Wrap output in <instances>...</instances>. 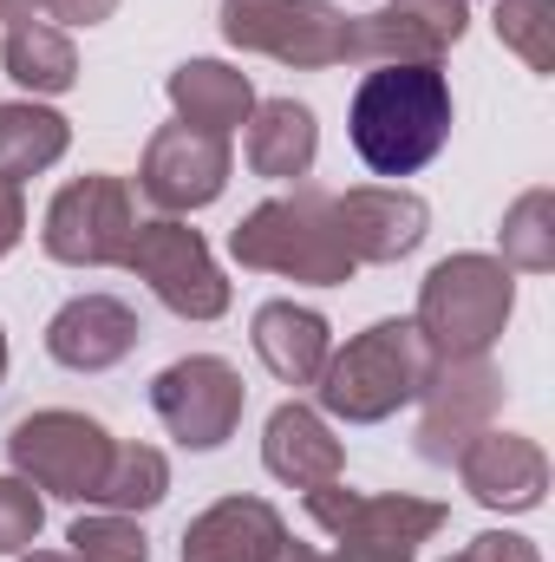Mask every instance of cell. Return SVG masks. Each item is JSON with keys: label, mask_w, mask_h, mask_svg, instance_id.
Here are the masks:
<instances>
[{"label": "cell", "mask_w": 555, "mask_h": 562, "mask_svg": "<svg viewBox=\"0 0 555 562\" xmlns=\"http://www.w3.org/2000/svg\"><path fill=\"white\" fill-rule=\"evenodd\" d=\"M307 517L353 557L373 562H412L418 543H431L444 530V504L431 497H366V491H347L340 477L307 491Z\"/></svg>", "instance_id": "7"}, {"label": "cell", "mask_w": 555, "mask_h": 562, "mask_svg": "<svg viewBox=\"0 0 555 562\" xmlns=\"http://www.w3.org/2000/svg\"><path fill=\"white\" fill-rule=\"evenodd\" d=\"M20 236H26V196L13 177H0V256H13Z\"/></svg>", "instance_id": "30"}, {"label": "cell", "mask_w": 555, "mask_h": 562, "mask_svg": "<svg viewBox=\"0 0 555 562\" xmlns=\"http://www.w3.org/2000/svg\"><path fill=\"white\" fill-rule=\"evenodd\" d=\"M256 353H262V367L275 373L281 386H314L320 367H327V353H333V327L314 307L262 301L256 307Z\"/></svg>", "instance_id": "19"}, {"label": "cell", "mask_w": 555, "mask_h": 562, "mask_svg": "<svg viewBox=\"0 0 555 562\" xmlns=\"http://www.w3.org/2000/svg\"><path fill=\"white\" fill-rule=\"evenodd\" d=\"M138 307L118 301V294H79L53 314L46 327V353L66 367V373H105L118 367L132 347H138Z\"/></svg>", "instance_id": "16"}, {"label": "cell", "mask_w": 555, "mask_h": 562, "mask_svg": "<svg viewBox=\"0 0 555 562\" xmlns=\"http://www.w3.org/2000/svg\"><path fill=\"white\" fill-rule=\"evenodd\" d=\"M72 557L79 562H150V537L138 530V517L125 510H105V517H79L66 530Z\"/></svg>", "instance_id": "27"}, {"label": "cell", "mask_w": 555, "mask_h": 562, "mask_svg": "<svg viewBox=\"0 0 555 562\" xmlns=\"http://www.w3.org/2000/svg\"><path fill=\"white\" fill-rule=\"evenodd\" d=\"M249 406V386L229 360L216 353H190V360H170L157 380H150V413L157 425L183 445V451H216L236 438Z\"/></svg>", "instance_id": "10"}, {"label": "cell", "mask_w": 555, "mask_h": 562, "mask_svg": "<svg viewBox=\"0 0 555 562\" xmlns=\"http://www.w3.org/2000/svg\"><path fill=\"white\" fill-rule=\"evenodd\" d=\"M275 562H373V557H353V550H333V557H320V550H307V543H281Z\"/></svg>", "instance_id": "32"}, {"label": "cell", "mask_w": 555, "mask_h": 562, "mask_svg": "<svg viewBox=\"0 0 555 562\" xmlns=\"http://www.w3.org/2000/svg\"><path fill=\"white\" fill-rule=\"evenodd\" d=\"M223 40L294 72H327L353 59V13L333 0H223Z\"/></svg>", "instance_id": "5"}, {"label": "cell", "mask_w": 555, "mask_h": 562, "mask_svg": "<svg viewBox=\"0 0 555 562\" xmlns=\"http://www.w3.org/2000/svg\"><path fill=\"white\" fill-rule=\"evenodd\" d=\"M438 353L418 334V321H373L366 334H353L340 353H327L314 393H320V419L340 425H380L399 406H412L431 380Z\"/></svg>", "instance_id": "2"}, {"label": "cell", "mask_w": 555, "mask_h": 562, "mask_svg": "<svg viewBox=\"0 0 555 562\" xmlns=\"http://www.w3.org/2000/svg\"><path fill=\"white\" fill-rule=\"evenodd\" d=\"M39 7L33 0H0V26H13V20H33Z\"/></svg>", "instance_id": "33"}, {"label": "cell", "mask_w": 555, "mask_h": 562, "mask_svg": "<svg viewBox=\"0 0 555 562\" xmlns=\"http://www.w3.org/2000/svg\"><path fill=\"white\" fill-rule=\"evenodd\" d=\"M497 40L530 66V72H555V0H497Z\"/></svg>", "instance_id": "26"}, {"label": "cell", "mask_w": 555, "mask_h": 562, "mask_svg": "<svg viewBox=\"0 0 555 562\" xmlns=\"http://www.w3.org/2000/svg\"><path fill=\"white\" fill-rule=\"evenodd\" d=\"M0 380H7V334H0Z\"/></svg>", "instance_id": "35"}, {"label": "cell", "mask_w": 555, "mask_h": 562, "mask_svg": "<svg viewBox=\"0 0 555 562\" xmlns=\"http://www.w3.org/2000/svg\"><path fill=\"white\" fill-rule=\"evenodd\" d=\"M163 497H170V464H163V451H157V445H118L92 504L138 517V510H157Z\"/></svg>", "instance_id": "25"}, {"label": "cell", "mask_w": 555, "mask_h": 562, "mask_svg": "<svg viewBox=\"0 0 555 562\" xmlns=\"http://www.w3.org/2000/svg\"><path fill=\"white\" fill-rule=\"evenodd\" d=\"M262 464H269V477H281L287 491H320V484H333V477L347 471V451H340L333 425L320 419L314 406L287 400V406L269 413V431H262Z\"/></svg>", "instance_id": "18"}, {"label": "cell", "mask_w": 555, "mask_h": 562, "mask_svg": "<svg viewBox=\"0 0 555 562\" xmlns=\"http://www.w3.org/2000/svg\"><path fill=\"white\" fill-rule=\"evenodd\" d=\"M510 307H517V281L497 256H444L418 288L412 321L438 360H464L497 347V334L510 327Z\"/></svg>", "instance_id": "4"}, {"label": "cell", "mask_w": 555, "mask_h": 562, "mask_svg": "<svg viewBox=\"0 0 555 562\" xmlns=\"http://www.w3.org/2000/svg\"><path fill=\"white\" fill-rule=\"evenodd\" d=\"M46 20H66V26H99L118 13V0H33Z\"/></svg>", "instance_id": "31"}, {"label": "cell", "mask_w": 555, "mask_h": 562, "mask_svg": "<svg viewBox=\"0 0 555 562\" xmlns=\"http://www.w3.org/2000/svg\"><path fill=\"white\" fill-rule=\"evenodd\" d=\"M333 223L353 262H406L418 243L431 236V203L399 183H360L333 196Z\"/></svg>", "instance_id": "14"}, {"label": "cell", "mask_w": 555, "mask_h": 562, "mask_svg": "<svg viewBox=\"0 0 555 562\" xmlns=\"http://www.w3.org/2000/svg\"><path fill=\"white\" fill-rule=\"evenodd\" d=\"M118 438L86 413H26V419L7 431V458L13 471L46 491V497H66V504H92L99 484H105V464H112Z\"/></svg>", "instance_id": "6"}, {"label": "cell", "mask_w": 555, "mask_h": 562, "mask_svg": "<svg viewBox=\"0 0 555 562\" xmlns=\"http://www.w3.org/2000/svg\"><path fill=\"white\" fill-rule=\"evenodd\" d=\"M503 269H523V276H550L555 269V190H523L510 210H503Z\"/></svg>", "instance_id": "24"}, {"label": "cell", "mask_w": 555, "mask_h": 562, "mask_svg": "<svg viewBox=\"0 0 555 562\" xmlns=\"http://www.w3.org/2000/svg\"><path fill=\"white\" fill-rule=\"evenodd\" d=\"M66 144H72V125H66L59 112H46V105H33V99L0 105V177L26 183V177L53 170V164L66 157Z\"/></svg>", "instance_id": "23"}, {"label": "cell", "mask_w": 555, "mask_h": 562, "mask_svg": "<svg viewBox=\"0 0 555 562\" xmlns=\"http://www.w3.org/2000/svg\"><path fill=\"white\" fill-rule=\"evenodd\" d=\"M0 66H7V79L26 86L33 99H59V92L79 86V53H72V40H66L59 26H46V20H13V26H7V46H0Z\"/></svg>", "instance_id": "22"}, {"label": "cell", "mask_w": 555, "mask_h": 562, "mask_svg": "<svg viewBox=\"0 0 555 562\" xmlns=\"http://www.w3.org/2000/svg\"><path fill=\"white\" fill-rule=\"evenodd\" d=\"M457 477H464V491H471L484 510L517 517V510H536V504H543V491H550V458H543L536 438L484 425V431L457 451Z\"/></svg>", "instance_id": "15"}, {"label": "cell", "mask_w": 555, "mask_h": 562, "mask_svg": "<svg viewBox=\"0 0 555 562\" xmlns=\"http://www.w3.org/2000/svg\"><path fill=\"white\" fill-rule=\"evenodd\" d=\"M444 562H471V557H444Z\"/></svg>", "instance_id": "36"}, {"label": "cell", "mask_w": 555, "mask_h": 562, "mask_svg": "<svg viewBox=\"0 0 555 562\" xmlns=\"http://www.w3.org/2000/svg\"><path fill=\"white\" fill-rule=\"evenodd\" d=\"M287 543V524L269 497H223L183 530V562H275Z\"/></svg>", "instance_id": "17"}, {"label": "cell", "mask_w": 555, "mask_h": 562, "mask_svg": "<svg viewBox=\"0 0 555 562\" xmlns=\"http://www.w3.org/2000/svg\"><path fill=\"white\" fill-rule=\"evenodd\" d=\"M229 138L216 132H196V125H157L150 144H144V164H138V190L163 210V216H183V210H203L223 196L229 183Z\"/></svg>", "instance_id": "12"}, {"label": "cell", "mask_w": 555, "mask_h": 562, "mask_svg": "<svg viewBox=\"0 0 555 562\" xmlns=\"http://www.w3.org/2000/svg\"><path fill=\"white\" fill-rule=\"evenodd\" d=\"M229 256L256 276H287V281H314V288H340L353 281V256L340 243L333 223V196L314 183H294L287 196L256 203L236 229H229Z\"/></svg>", "instance_id": "3"}, {"label": "cell", "mask_w": 555, "mask_h": 562, "mask_svg": "<svg viewBox=\"0 0 555 562\" xmlns=\"http://www.w3.org/2000/svg\"><path fill=\"white\" fill-rule=\"evenodd\" d=\"M132 236H138L132 183H125V177H105V170L72 177V183L46 203V229H39L46 256L66 262V269H112V262H125Z\"/></svg>", "instance_id": "8"}, {"label": "cell", "mask_w": 555, "mask_h": 562, "mask_svg": "<svg viewBox=\"0 0 555 562\" xmlns=\"http://www.w3.org/2000/svg\"><path fill=\"white\" fill-rule=\"evenodd\" d=\"M451 79L438 66H373L353 92L347 138L373 177H412L451 138Z\"/></svg>", "instance_id": "1"}, {"label": "cell", "mask_w": 555, "mask_h": 562, "mask_svg": "<svg viewBox=\"0 0 555 562\" xmlns=\"http://www.w3.org/2000/svg\"><path fill=\"white\" fill-rule=\"evenodd\" d=\"M163 92H170V105H177L183 125L216 132V138H229V132L249 125V112H256L249 72H236V66H223V59H183Z\"/></svg>", "instance_id": "20"}, {"label": "cell", "mask_w": 555, "mask_h": 562, "mask_svg": "<svg viewBox=\"0 0 555 562\" xmlns=\"http://www.w3.org/2000/svg\"><path fill=\"white\" fill-rule=\"evenodd\" d=\"M424 419H418V458L424 464H451L503 406V373L490 367V353H464V360H438L424 393H418Z\"/></svg>", "instance_id": "11"}, {"label": "cell", "mask_w": 555, "mask_h": 562, "mask_svg": "<svg viewBox=\"0 0 555 562\" xmlns=\"http://www.w3.org/2000/svg\"><path fill=\"white\" fill-rule=\"evenodd\" d=\"M314 150H320V125L307 105L294 99H269L249 112V170L269 177V183H294L314 170Z\"/></svg>", "instance_id": "21"}, {"label": "cell", "mask_w": 555, "mask_h": 562, "mask_svg": "<svg viewBox=\"0 0 555 562\" xmlns=\"http://www.w3.org/2000/svg\"><path fill=\"white\" fill-rule=\"evenodd\" d=\"M471 562H543L536 557V543L530 537H510V530H484V537H471Z\"/></svg>", "instance_id": "29"}, {"label": "cell", "mask_w": 555, "mask_h": 562, "mask_svg": "<svg viewBox=\"0 0 555 562\" xmlns=\"http://www.w3.org/2000/svg\"><path fill=\"white\" fill-rule=\"evenodd\" d=\"M125 269L183 321H223L229 314V281L216 269L203 229L177 223V216H157V223H138L132 249H125Z\"/></svg>", "instance_id": "9"}, {"label": "cell", "mask_w": 555, "mask_h": 562, "mask_svg": "<svg viewBox=\"0 0 555 562\" xmlns=\"http://www.w3.org/2000/svg\"><path fill=\"white\" fill-rule=\"evenodd\" d=\"M20 562H79L72 550H20Z\"/></svg>", "instance_id": "34"}, {"label": "cell", "mask_w": 555, "mask_h": 562, "mask_svg": "<svg viewBox=\"0 0 555 562\" xmlns=\"http://www.w3.org/2000/svg\"><path fill=\"white\" fill-rule=\"evenodd\" d=\"M471 26V0H386L353 20L360 66H438Z\"/></svg>", "instance_id": "13"}, {"label": "cell", "mask_w": 555, "mask_h": 562, "mask_svg": "<svg viewBox=\"0 0 555 562\" xmlns=\"http://www.w3.org/2000/svg\"><path fill=\"white\" fill-rule=\"evenodd\" d=\"M39 524H46V504H39V491H33L20 471H13V477H0V557H20V550H33Z\"/></svg>", "instance_id": "28"}]
</instances>
